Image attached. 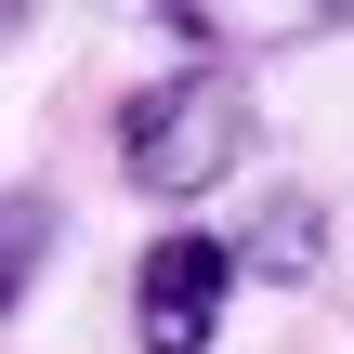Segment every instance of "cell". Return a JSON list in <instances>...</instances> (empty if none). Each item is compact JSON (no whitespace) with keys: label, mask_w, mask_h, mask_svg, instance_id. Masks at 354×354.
Returning a JSON list of instances; mask_svg holds the SVG:
<instances>
[{"label":"cell","mask_w":354,"mask_h":354,"mask_svg":"<svg viewBox=\"0 0 354 354\" xmlns=\"http://www.w3.org/2000/svg\"><path fill=\"white\" fill-rule=\"evenodd\" d=\"M263 145V105H250V66H171L118 105V171L145 197H197L223 184L236 158Z\"/></svg>","instance_id":"1"},{"label":"cell","mask_w":354,"mask_h":354,"mask_svg":"<svg viewBox=\"0 0 354 354\" xmlns=\"http://www.w3.org/2000/svg\"><path fill=\"white\" fill-rule=\"evenodd\" d=\"M223 289H236V263L210 236H145V263H131V342L145 354H210Z\"/></svg>","instance_id":"2"},{"label":"cell","mask_w":354,"mask_h":354,"mask_svg":"<svg viewBox=\"0 0 354 354\" xmlns=\"http://www.w3.org/2000/svg\"><path fill=\"white\" fill-rule=\"evenodd\" d=\"M53 236H66V210H53L39 184H13V197H0V315H13V302L39 289V263H53Z\"/></svg>","instance_id":"3"},{"label":"cell","mask_w":354,"mask_h":354,"mask_svg":"<svg viewBox=\"0 0 354 354\" xmlns=\"http://www.w3.org/2000/svg\"><path fill=\"white\" fill-rule=\"evenodd\" d=\"M315 236H328L315 197H276V223H250V250H223V263H263L276 289H302V276H315Z\"/></svg>","instance_id":"4"}]
</instances>
